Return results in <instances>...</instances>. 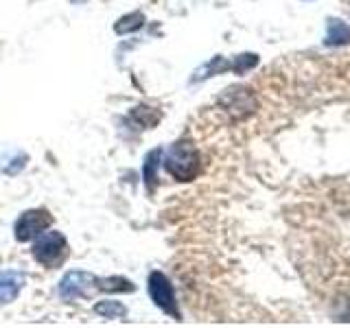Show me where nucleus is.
<instances>
[{"label":"nucleus","instance_id":"obj_4","mask_svg":"<svg viewBox=\"0 0 350 328\" xmlns=\"http://www.w3.org/2000/svg\"><path fill=\"white\" fill-rule=\"evenodd\" d=\"M51 223H53V217L49 210H27V213H22L16 221L14 232H16V238L25 243L29 238L40 236Z\"/></svg>","mask_w":350,"mask_h":328},{"label":"nucleus","instance_id":"obj_8","mask_svg":"<svg viewBox=\"0 0 350 328\" xmlns=\"http://www.w3.org/2000/svg\"><path fill=\"white\" fill-rule=\"evenodd\" d=\"M142 22H145V16H142L140 11H136V14H127L116 22L114 31L118 33V36H127V33H131V31H138L142 27Z\"/></svg>","mask_w":350,"mask_h":328},{"label":"nucleus","instance_id":"obj_13","mask_svg":"<svg viewBox=\"0 0 350 328\" xmlns=\"http://www.w3.org/2000/svg\"><path fill=\"white\" fill-rule=\"evenodd\" d=\"M70 3H75V5H79V3H85V0H70Z\"/></svg>","mask_w":350,"mask_h":328},{"label":"nucleus","instance_id":"obj_5","mask_svg":"<svg viewBox=\"0 0 350 328\" xmlns=\"http://www.w3.org/2000/svg\"><path fill=\"white\" fill-rule=\"evenodd\" d=\"M92 287H96V278L92 273L70 271V273H66L64 280L59 282V295L66 302H75L79 298H85V295H90Z\"/></svg>","mask_w":350,"mask_h":328},{"label":"nucleus","instance_id":"obj_7","mask_svg":"<svg viewBox=\"0 0 350 328\" xmlns=\"http://www.w3.org/2000/svg\"><path fill=\"white\" fill-rule=\"evenodd\" d=\"M326 46H346L350 44V27L342 20H328L326 25Z\"/></svg>","mask_w":350,"mask_h":328},{"label":"nucleus","instance_id":"obj_12","mask_svg":"<svg viewBox=\"0 0 350 328\" xmlns=\"http://www.w3.org/2000/svg\"><path fill=\"white\" fill-rule=\"evenodd\" d=\"M134 114L142 116V127H153L160 118H149V107H138Z\"/></svg>","mask_w":350,"mask_h":328},{"label":"nucleus","instance_id":"obj_3","mask_svg":"<svg viewBox=\"0 0 350 328\" xmlns=\"http://www.w3.org/2000/svg\"><path fill=\"white\" fill-rule=\"evenodd\" d=\"M149 295L151 300L156 302L164 313H169L175 320H182V313L178 309V302H175V293L169 278L164 276L162 271H151L149 273Z\"/></svg>","mask_w":350,"mask_h":328},{"label":"nucleus","instance_id":"obj_10","mask_svg":"<svg viewBox=\"0 0 350 328\" xmlns=\"http://www.w3.org/2000/svg\"><path fill=\"white\" fill-rule=\"evenodd\" d=\"M94 311H96L98 315L107 317V320H114V317H125V315H127V309H125V306H123V304H118V302H112V300L96 304V306H94Z\"/></svg>","mask_w":350,"mask_h":328},{"label":"nucleus","instance_id":"obj_11","mask_svg":"<svg viewBox=\"0 0 350 328\" xmlns=\"http://www.w3.org/2000/svg\"><path fill=\"white\" fill-rule=\"evenodd\" d=\"M162 156V149H156L153 153L147 156V164H145V180H147V186L151 189L153 180H156V164H158V158Z\"/></svg>","mask_w":350,"mask_h":328},{"label":"nucleus","instance_id":"obj_2","mask_svg":"<svg viewBox=\"0 0 350 328\" xmlns=\"http://www.w3.org/2000/svg\"><path fill=\"white\" fill-rule=\"evenodd\" d=\"M33 258H36L42 267L57 269L68 258V243L62 232H42L40 238L33 245Z\"/></svg>","mask_w":350,"mask_h":328},{"label":"nucleus","instance_id":"obj_1","mask_svg":"<svg viewBox=\"0 0 350 328\" xmlns=\"http://www.w3.org/2000/svg\"><path fill=\"white\" fill-rule=\"evenodd\" d=\"M164 169L171 173V178L178 182H191L195 180L202 171V158L200 151L189 140H178L171 149L167 151L164 158Z\"/></svg>","mask_w":350,"mask_h":328},{"label":"nucleus","instance_id":"obj_6","mask_svg":"<svg viewBox=\"0 0 350 328\" xmlns=\"http://www.w3.org/2000/svg\"><path fill=\"white\" fill-rule=\"evenodd\" d=\"M22 284H25V280H22L20 273L16 271H5L0 273V306L16 300L18 291L22 289Z\"/></svg>","mask_w":350,"mask_h":328},{"label":"nucleus","instance_id":"obj_9","mask_svg":"<svg viewBox=\"0 0 350 328\" xmlns=\"http://www.w3.org/2000/svg\"><path fill=\"white\" fill-rule=\"evenodd\" d=\"M96 289H101V291H123V293H129V291H134L136 287L131 284L129 280L125 278H105V280H98L96 278Z\"/></svg>","mask_w":350,"mask_h":328}]
</instances>
